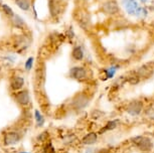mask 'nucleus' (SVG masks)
<instances>
[{"label": "nucleus", "mask_w": 154, "mask_h": 153, "mask_svg": "<svg viewBox=\"0 0 154 153\" xmlns=\"http://www.w3.org/2000/svg\"><path fill=\"white\" fill-rule=\"evenodd\" d=\"M132 144L137 148L139 151L143 153L151 152L154 148V142L150 137L145 135H138L131 139Z\"/></svg>", "instance_id": "f257e3e1"}, {"label": "nucleus", "mask_w": 154, "mask_h": 153, "mask_svg": "<svg viewBox=\"0 0 154 153\" xmlns=\"http://www.w3.org/2000/svg\"><path fill=\"white\" fill-rule=\"evenodd\" d=\"M90 104V97L86 93H79L72 99L71 106L75 111H82Z\"/></svg>", "instance_id": "f03ea898"}, {"label": "nucleus", "mask_w": 154, "mask_h": 153, "mask_svg": "<svg viewBox=\"0 0 154 153\" xmlns=\"http://www.w3.org/2000/svg\"><path fill=\"white\" fill-rule=\"evenodd\" d=\"M145 107H144V103L142 102L141 100H132L130 101L129 103L126 105V108L125 110L130 116L132 117H136V116H139L142 112L144 111Z\"/></svg>", "instance_id": "7ed1b4c3"}, {"label": "nucleus", "mask_w": 154, "mask_h": 153, "mask_svg": "<svg viewBox=\"0 0 154 153\" xmlns=\"http://www.w3.org/2000/svg\"><path fill=\"white\" fill-rule=\"evenodd\" d=\"M69 77L74 80H77L79 82H85L89 80L90 72L84 67H74L69 70Z\"/></svg>", "instance_id": "20e7f679"}, {"label": "nucleus", "mask_w": 154, "mask_h": 153, "mask_svg": "<svg viewBox=\"0 0 154 153\" xmlns=\"http://www.w3.org/2000/svg\"><path fill=\"white\" fill-rule=\"evenodd\" d=\"M136 73L138 74V76L141 80L150 79L154 75V63L150 62V63H144V65L140 66V67L136 70Z\"/></svg>", "instance_id": "39448f33"}, {"label": "nucleus", "mask_w": 154, "mask_h": 153, "mask_svg": "<svg viewBox=\"0 0 154 153\" xmlns=\"http://www.w3.org/2000/svg\"><path fill=\"white\" fill-rule=\"evenodd\" d=\"M102 10L107 15H116L120 11V7L116 0H107L102 4Z\"/></svg>", "instance_id": "423d86ee"}, {"label": "nucleus", "mask_w": 154, "mask_h": 153, "mask_svg": "<svg viewBox=\"0 0 154 153\" xmlns=\"http://www.w3.org/2000/svg\"><path fill=\"white\" fill-rule=\"evenodd\" d=\"M20 138V134L18 132L15 131H9L6 132L3 136V144L5 146H10V145H14V144H17L19 142Z\"/></svg>", "instance_id": "0eeeda50"}, {"label": "nucleus", "mask_w": 154, "mask_h": 153, "mask_svg": "<svg viewBox=\"0 0 154 153\" xmlns=\"http://www.w3.org/2000/svg\"><path fill=\"white\" fill-rule=\"evenodd\" d=\"M78 22H79L80 26L83 28L84 30H90L91 28V19H90L89 14L87 12H79V16H78Z\"/></svg>", "instance_id": "6e6552de"}, {"label": "nucleus", "mask_w": 154, "mask_h": 153, "mask_svg": "<svg viewBox=\"0 0 154 153\" xmlns=\"http://www.w3.org/2000/svg\"><path fill=\"white\" fill-rule=\"evenodd\" d=\"M15 101L21 106H27L30 103V96L29 93L26 90L20 91L15 95Z\"/></svg>", "instance_id": "1a4fd4ad"}, {"label": "nucleus", "mask_w": 154, "mask_h": 153, "mask_svg": "<svg viewBox=\"0 0 154 153\" xmlns=\"http://www.w3.org/2000/svg\"><path fill=\"white\" fill-rule=\"evenodd\" d=\"M123 5L128 14L136 15V12H137L139 8V5L136 2V0H123Z\"/></svg>", "instance_id": "9d476101"}, {"label": "nucleus", "mask_w": 154, "mask_h": 153, "mask_svg": "<svg viewBox=\"0 0 154 153\" xmlns=\"http://www.w3.org/2000/svg\"><path fill=\"white\" fill-rule=\"evenodd\" d=\"M125 78V82L130 84V85H137L140 82L141 79L139 78L138 74L136 73V71H130L124 76Z\"/></svg>", "instance_id": "9b49d317"}, {"label": "nucleus", "mask_w": 154, "mask_h": 153, "mask_svg": "<svg viewBox=\"0 0 154 153\" xmlns=\"http://www.w3.org/2000/svg\"><path fill=\"white\" fill-rule=\"evenodd\" d=\"M98 141L97 132H89L82 138V143L84 145H93Z\"/></svg>", "instance_id": "f8f14e48"}, {"label": "nucleus", "mask_w": 154, "mask_h": 153, "mask_svg": "<svg viewBox=\"0 0 154 153\" xmlns=\"http://www.w3.org/2000/svg\"><path fill=\"white\" fill-rule=\"evenodd\" d=\"M119 124H120V121H119L118 119H115V120H110L108 121L105 125H104V127L102 128L100 131H99V133L100 134H104L106 133V132L108 131H112V130L116 129L117 127L119 126Z\"/></svg>", "instance_id": "ddd939ff"}, {"label": "nucleus", "mask_w": 154, "mask_h": 153, "mask_svg": "<svg viewBox=\"0 0 154 153\" xmlns=\"http://www.w3.org/2000/svg\"><path fill=\"white\" fill-rule=\"evenodd\" d=\"M84 57H85V54H84L82 47L75 45L72 50V57L75 60H77V62H81V60H83Z\"/></svg>", "instance_id": "4468645a"}, {"label": "nucleus", "mask_w": 154, "mask_h": 153, "mask_svg": "<svg viewBox=\"0 0 154 153\" xmlns=\"http://www.w3.org/2000/svg\"><path fill=\"white\" fill-rule=\"evenodd\" d=\"M143 115H144L145 119H147L148 121H151V122H154V102L149 104V105L144 109Z\"/></svg>", "instance_id": "2eb2a0df"}, {"label": "nucleus", "mask_w": 154, "mask_h": 153, "mask_svg": "<svg viewBox=\"0 0 154 153\" xmlns=\"http://www.w3.org/2000/svg\"><path fill=\"white\" fill-rule=\"evenodd\" d=\"M10 85L13 90H15V91L20 90L23 87V85H24V79H23L22 77H14L12 78V80H11Z\"/></svg>", "instance_id": "dca6fc26"}, {"label": "nucleus", "mask_w": 154, "mask_h": 153, "mask_svg": "<svg viewBox=\"0 0 154 153\" xmlns=\"http://www.w3.org/2000/svg\"><path fill=\"white\" fill-rule=\"evenodd\" d=\"M119 70V66H111L108 69H105L104 70V73H105V76L107 79H111L115 76L116 72Z\"/></svg>", "instance_id": "f3484780"}, {"label": "nucleus", "mask_w": 154, "mask_h": 153, "mask_svg": "<svg viewBox=\"0 0 154 153\" xmlns=\"http://www.w3.org/2000/svg\"><path fill=\"white\" fill-rule=\"evenodd\" d=\"M49 10H51V14H53L54 16L57 15V14L60 13V5L57 3V1H54V0H51V2H49Z\"/></svg>", "instance_id": "a211bd4d"}, {"label": "nucleus", "mask_w": 154, "mask_h": 153, "mask_svg": "<svg viewBox=\"0 0 154 153\" xmlns=\"http://www.w3.org/2000/svg\"><path fill=\"white\" fill-rule=\"evenodd\" d=\"M34 117H35V121H36L37 127H42L43 124H45V117L42 116V113H40L38 110L34 111Z\"/></svg>", "instance_id": "6ab92c4d"}, {"label": "nucleus", "mask_w": 154, "mask_h": 153, "mask_svg": "<svg viewBox=\"0 0 154 153\" xmlns=\"http://www.w3.org/2000/svg\"><path fill=\"white\" fill-rule=\"evenodd\" d=\"M48 139H49V134H48V131L42 132V133L37 135V137H36V141H37V142H39V143H45V142H48Z\"/></svg>", "instance_id": "aec40b11"}, {"label": "nucleus", "mask_w": 154, "mask_h": 153, "mask_svg": "<svg viewBox=\"0 0 154 153\" xmlns=\"http://www.w3.org/2000/svg\"><path fill=\"white\" fill-rule=\"evenodd\" d=\"M15 3L19 8H21L22 10H28L29 9V2L28 0H15Z\"/></svg>", "instance_id": "412c9836"}, {"label": "nucleus", "mask_w": 154, "mask_h": 153, "mask_svg": "<svg viewBox=\"0 0 154 153\" xmlns=\"http://www.w3.org/2000/svg\"><path fill=\"white\" fill-rule=\"evenodd\" d=\"M42 153H56V150H54V147L51 142H46L45 145L43 146L42 148Z\"/></svg>", "instance_id": "4be33fe9"}, {"label": "nucleus", "mask_w": 154, "mask_h": 153, "mask_svg": "<svg viewBox=\"0 0 154 153\" xmlns=\"http://www.w3.org/2000/svg\"><path fill=\"white\" fill-rule=\"evenodd\" d=\"M13 25L18 28H21L24 26V21L22 20V18H20L19 16L14 15V20H13Z\"/></svg>", "instance_id": "5701e85b"}, {"label": "nucleus", "mask_w": 154, "mask_h": 153, "mask_svg": "<svg viewBox=\"0 0 154 153\" xmlns=\"http://www.w3.org/2000/svg\"><path fill=\"white\" fill-rule=\"evenodd\" d=\"M147 15V10L145 7H139L137 12H136V16L140 17V18H143V17H145Z\"/></svg>", "instance_id": "b1692460"}, {"label": "nucleus", "mask_w": 154, "mask_h": 153, "mask_svg": "<svg viewBox=\"0 0 154 153\" xmlns=\"http://www.w3.org/2000/svg\"><path fill=\"white\" fill-rule=\"evenodd\" d=\"M104 113L102 111L100 110H94V111H92V113H91V117L93 118V119H95V120H97V119H100V118L103 116Z\"/></svg>", "instance_id": "393cba45"}, {"label": "nucleus", "mask_w": 154, "mask_h": 153, "mask_svg": "<svg viewBox=\"0 0 154 153\" xmlns=\"http://www.w3.org/2000/svg\"><path fill=\"white\" fill-rule=\"evenodd\" d=\"M2 8H3V10H4V12L7 14V15H9V16H14V13H13V11L12 9L8 6V5L6 4H2Z\"/></svg>", "instance_id": "a878e982"}, {"label": "nucleus", "mask_w": 154, "mask_h": 153, "mask_svg": "<svg viewBox=\"0 0 154 153\" xmlns=\"http://www.w3.org/2000/svg\"><path fill=\"white\" fill-rule=\"evenodd\" d=\"M32 65H33V57H30L29 59H27L26 63H25V70H26V71L31 70V68H32Z\"/></svg>", "instance_id": "bb28decb"}, {"label": "nucleus", "mask_w": 154, "mask_h": 153, "mask_svg": "<svg viewBox=\"0 0 154 153\" xmlns=\"http://www.w3.org/2000/svg\"><path fill=\"white\" fill-rule=\"evenodd\" d=\"M99 149L98 148H92V147H89V148L86 149L85 153H98Z\"/></svg>", "instance_id": "cd10ccee"}, {"label": "nucleus", "mask_w": 154, "mask_h": 153, "mask_svg": "<svg viewBox=\"0 0 154 153\" xmlns=\"http://www.w3.org/2000/svg\"><path fill=\"white\" fill-rule=\"evenodd\" d=\"M98 153H113V151L109 148H103V149H99Z\"/></svg>", "instance_id": "c85d7f7f"}, {"label": "nucleus", "mask_w": 154, "mask_h": 153, "mask_svg": "<svg viewBox=\"0 0 154 153\" xmlns=\"http://www.w3.org/2000/svg\"><path fill=\"white\" fill-rule=\"evenodd\" d=\"M140 2H142V3H146V2L148 1V0H139Z\"/></svg>", "instance_id": "c756f323"}, {"label": "nucleus", "mask_w": 154, "mask_h": 153, "mask_svg": "<svg viewBox=\"0 0 154 153\" xmlns=\"http://www.w3.org/2000/svg\"><path fill=\"white\" fill-rule=\"evenodd\" d=\"M19 153H29V152H19Z\"/></svg>", "instance_id": "7c9ffc66"}]
</instances>
